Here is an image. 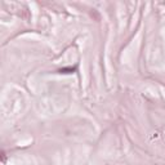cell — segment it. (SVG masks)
I'll list each match as a JSON object with an SVG mask.
<instances>
[{"label": "cell", "instance_id": "1", "mask_svg": "<svg viewBox=\"0 0 165 165\" xmlns=\"http://www.w3.org/2000/svg\"><path fill=\"white\" fill-rule=\"evenodd\" d=\"M76 68H78L76 66H74V67H63L58 72L59 74H74V72H76Z\"/></svg>", "mask_w": 165, "mask_h": 165}]
</instances>
